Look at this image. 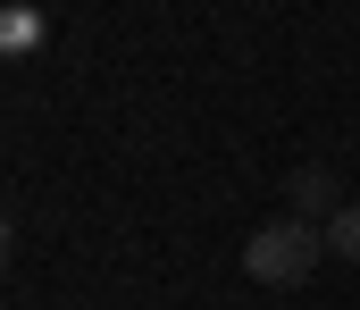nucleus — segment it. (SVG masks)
I'll return each instance as SVG.
<instances>
[{"instance_id":"2","label":"nucleus","mask_w":360,"mask_h":310,"mask_svg":"<svg viewBox=\"0 0 360 310\" xmlns=\"http://www.w3.org/2000/svg\"><path fill=\"white\" fill-rule=\"evenodd\" d=\"M327 252H335V260H352V269H360V202H344L335 218H327Z\"/></svg>"},{"instance_id":"1","label":"nucleus","mask_w":360,"mask_h":310,"mask_svg":"<svg viewBox=\"0 0 360 310\" xmlns=\"http://www.w3.org/2000/svg\"><path fill=\"white\" fill-rule=\"evenodd\" d=\"M319 252H327V235L310 218H269V226H252L243 269H252V285H310L319 277Z\"/></svg>"},{"instance_id":"3","label":"nucleus","mask_w":360,"mask_h":310,"mask_svg":"<svg viewBox=\"0 0 360 310\" xmlns=\"http://www.w3.org/2000/svg\"><path fill=\"white\" fill-rule=\"evenodd\" d=\"M293 202H335V176H319V168H310V176H293Z\"/></svg>"}]
</instances>
